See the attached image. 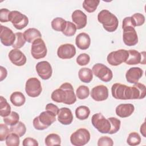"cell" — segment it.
<instances>
[{"label": "cell", "mask_w": 146, "mask_h": 146, "mask_svg": "<svg viewBox=\"0 0 146 146\" xmlns=\"http://www.w3.org/2000/svg\"><path fill=\"white\" fill-rule=\"evenodd\" d=\"M51 99L57 103H63L71 105L76 101V96L74 93L71 84L69 83H63L59 88L54 90L51 95Z\"/></svg>", "instance_id": "1"}, {"label": "cell", "mask_w": 146, "mask_h": 146, "mask_svg": "<svg viewBox=\"0 0 146 146\" xmlns=\"http://www.w3.org/2000/svg\"><path fill=\"white\" fill-rule=\"evenodd\" d=\"M98 20L108 32H113L118 27L119 21L117 17L107 10H102L98 13Z\"/></svg>", "instance_id": "2"}, {"label": "cell", "mask_w": 146, "mask_h": 146, "mask_svg": "<svg viewBox=\"0 0 146 146\" xmlns=\"http://www.w3.org/2000/svg\"><path fill=\"white\" fill-rule=\"evenodd\" d=\"M55 115L50 111L41 112L39 116L35 117L33 121V126L37 130H44L50 126L55 120Z\"/></svg>", "instance_id": "3"}, {"label": "cell", "mask_w": 146, "mask_h": 146, "mask_svg": "<svg viewBox=\"0 0 146 146\" xmlns=\"http://www.w3.org/2000/svg\"><path fill=\"white\" fill-rule=\"evenodd\" d=\"M111 93L112 96L116 99H133L132 87L121 83H116L113 84L111 87Z\"/></svg>", "instance_id": "4"}, {"label": "cell", "mask_w": 146, "mask_h": 146, "mask_svg": "<svg viewBox=\"0 0 146 146\" xmlns=\"http://www.w3.org/2000/svg\"><path fill=\"white\" fill-rule=\"evenodd\" d=\"M90 140V132L86 128H79L73 132L70 136L71 143L75 146H83Z\"/></svg>", "instance_id": "5"}, {"label": "cell", "mask_w": 146, "mask_h": 146, "mask_svg": "<svg viewBox=\"0 0 146 146\" xmlns=\"http://www.w3.org/2000/svg\"><path fill=\"white\" fill-rule=\"evenodd\" d=\"M91 123L93 126L102 133H108L111 124L108 119H106L101 113H96L92 116Z\"/></svg>", "instance_id": "6"}, {"label": "cell", "mask_w": 146, "mask_h": 146, "mask_svg": "<svg viewBox=\"0 0 146 146\" xmlns=\"http://www.w3.org/2000/svg\"><path fill=\"white\" fill-rule=\"evenodd\" d=\"M92 71L93 74L103 82H108L112 79V71L102 63H96L94 65Z\"/></svg>", "instance_id": "7"}, {"label": "cell", "mask_w": 146, "mask_h": 146, "mask_svg": "<svg viewBox=\"0 0 146 146\" xmlns=\"http://www.w3.org/2000/svg\"><path fill=\"white\" fill-rule=\"evenodd\" d=\"M9 20L14 27L18 30L26 27L29 23V19L26 15L16 10L11 11L9 16Z\"/></svg>", "instance_id": "8"}, {"label": "cell", "mask_w": 146, "mask_h": 146, "mask_svg": "<svg viewBox=\"0 0 146 146\" xmlns=\"http://www.w3.org/2000/svg\"><path fill=\"white\" fill-rule=\"evenodd\" d=\"M42 88L40 80L36 78H30L26 81L25 91L27 95L31 98L38 97L42 92Z\"/></svg>", "instance_id": "9"}, {"label": "cell", "mask_w": 146, "mask_h": 146, "mask_svg": "<svg viewBox=\"0 0 146 146\" xmlns=\"http://www.w3.org/2000/svg\"><path fill=\"white\" fill-rule=\"evenodd\" d=\"M128 57V51L124 49H120L110 52L107 56V60L110 65L116 66L125 62Z\"/></svg>", "instance_id": "10"}, {"label": "cell", "mask_w": 146, "mask_h": 146, "mask_svg": "<svg viewBox=\"0 0 146 146\" xmlns=\"http://www.w3.org/2000/svg\"><path fill=\"white\" fill-rule=\"evenodd\" d=\"M47 52V47L42 38H38L32 43L31 54L34 59H39L44 58Z\"/></svg>", "instance_id": "11"}, {"label": "cell", "mask_w": 146, "mask_h": 146, "mask_svg": "<svg viewBox=\"0 0 146 146\" xmlns=\"http://www.w3.org/2000/svg\"><path fill=\"white\" fill-rule=\"evenodd\" d=\"M123 40L125 44L128 46L136 45L138 42V36L135 28L127 27L123 29Z\"/></svg>", "instance_id": "12"}, {"label": "cell", "mask_w": 146, "mask_h": 146, "mask_svg": "<svg viewBox=\"0 0 146 146\" xmlns=\"http://www.w3.org/2000/svg\"><path fill=\"white\" fill-rule=\"evenodd\" d=\"M36 71L38 75L43 80L50 79L52 75V69L47 61H41L36 64Z\"/></svg>", "instance_id": "13"}, {"label": "cell", "mask_w": 146, "mask_h": 146, "mask_svg": "<svg viewBox=\"0 0 146 146\" xmlns=\"http://www.w3.org/2000/svg\"><path fill=\"white\" fill-rule=\"evenodd\" d=\"M75 47L70 43L61 44L57 50L58 56L62 59H71L75 56Z\"/></svg>", "instance_id": "14"}, {"label": "cell", "mask_w": 146, "mask_h": 146, "mask_svg": "<svg viewBox=\"0 0 146 146\" xmlns=\"http://www.w3.org/2000/svg\"><path fill=\"white\" fill-rule=\"evenodd\" d=\"M0 38L1 42L3 45L6 46H12L15 39V34L10 29L1 25Z\"/></svg>", "instance_id": "15"}, {"label": "cell", "mask_w": 146, "mask_h": 146, "mask_svg": "<svg viewBox=\"0 0 146 146\" xmlns=\"http://www.w3.org/2000/svg\"><path fill=\"white\" fill-rule=\"evenodd\" d=\"M91 96L96 102L105 100L108 96V90L106 86L102 84L96 86L92 89Z\"/></svg>", "instance_id": "16"}, {"label": "cell", "mask_w": 146, "mask_h": 146, "mask_svg": "<svg viewBox=\"0 0 146 146\" xmlns=\"http://www.w3.org/2000/svg\"><path fill=\"white\" fill-rule=\"evenodd\" d=\"M9 58L13 64L17 66H22L26 63V57L19 49L11 50L9 53Z\"/></svg>", "instance_id": "17"}, {"label": "cell", "mask_w": 146, "mask_h": 146, "mask_svg": "<svg viewBox=\"0 0 146 146\" xmlns=\"http://www.w3.org/2000/svg\"><path fill=\"white\" fill-rule=\"evenodd\" d=\"M71 18L77 29H82L87 25V15L80 10H75L71 15Z\"/></svg>", "instance_id": "18"}, {"label": "cell", "mask_w": 146, "mask_h": 146, "mask_svg": "<svg viewBox=\"0 0 146 146\" xmlns=\"http://www.w3.org/2000/svg\"><path fill=\"white\" fill-rule=\"evenodd\" d=\"M128 57L125 62L127 64L135 65L139 63L145 64V56L142 57V52L140 53L135 50H130L128 51Z\"/></svg>", "instance_id": "19"}, {"label": "cell", "mask_w": 146, "mask_h": 146, "mask_svg": "<svg viewBox=\"0 0 146 146\" xmlns=\"http://www.w3.org/2000/svg\"><path fill=\"white\" fill-rule=\"evenodd\" d=\"M143 75V70L140 67H134L130 68L125 74L127 81L129 83L135 84L138 83L139 80Z\"/></svg>", "instance_id": "20"}, {"label": "cell", "mask_w": 146, "mask_h": 146, "mask_svg": "<svg viewBox=\"0 0 146 146\" xmlns=\"http://www.w3.org/2000/svg\"><path fill=\"white\" fill-rule=\"evenodd\" d=\"M58 120L63 125H69L73 120V115L70 109L67 107H62L59 110L58 113Z\"/></svg>", "instance_id": "21"}, {"label": "cell", "mask_w": 146, "mask_h": 146, "mask_svg": "<svg viewBox=\"0 0 146 146\" xmlns=\"http://www.w3.org/2000/svg\"><path fill=\"white\" fill-rule=\"evenodd\" d=\"M135 107L132 104H120L116 107V114L120 117H127L134 112Z\"/></svg>", "instance_id": "22"}, {"label": "cell", "mask_w": 146, "mask_h": 146, "mask_svg": "<svg viewBox=\"0 0 146 146\" xmlns=\"http://www.w3.org/2000/svg\"><path fill=\"white\" fill-rule=\"evenodd\" d=\"M75 43L79 48L83 50H87L91 44V39L89 35L86 33L79 34L76 36Z\"/></svg>", "instance_id": "23"}, {"label": "cell", "mask_w": 146, "mask_h": 146, "mask_svg": "<svg viewBox=\"0 0 146 146\" xmlns=\"http://www.w3.org/2000/svg\"><path fill=\"white\" fill-rule=\"evenodd\" d=\"M133 99H142L145 97V86L142 83H137L132 87Z\"/></svg>", "instance_id": "24"}, {"label": "cell", "mask_w": 146, "mask_h": 146, "mask_svg": "<svg viewBox=\"0 0 146 146\" xmlns=\"http://www.w3.org/2000/svg\"><path fill=\"white\" fill-rule=\"evenodd\" d=\"M23 36L26 42L33 43L35 39L41 38L42 34L38 29L35 28H30L24 31Z\"/></svg>", "instance_id": "25"}, {"label": "cell", "mask_w": 146, "mask_h": 146, "mask_svg": "<svg viewBox=\"0 0 146 146\" xmlns=\"http://www.w3.org/2000/svg\"><path fill=\"white\" fill-rule=\"evenodd\" d=\"M78 76L82 82L88 83L92 80L93 72L89 68H82L78 72Z\"/></svg>", "instance_id": "26"}, {"label": "cell", "mask_w": 146, "mask_h": 146, "mask_svg": "<svg viewBox=\"0 0 146 146\" xmlns=\"http://www.w3.org/2000/svg\"><path fill=\"white\" fill-rule=\"evenodd\" d=\"M10 100L14 106L16 107H21L25 104L26 98L22 92L15 91L11 94L10 97Z\"/></svg>", "instance_id": "27"}, {"label": "cell", "mask_w": 146, "mask_h": 146, "mask_svg": "<svg viewBox=\"0 0 146 146\" xmlns=\"http://www.w3.org/2000/svg\"><path fill=\"white\" fill-rule=\"evenodd\" d=\"M90 114V108L85 106H81L75 110L76 117L81 120L87 119Z\"/></svg>", "instance_id": "28"}, {"label": "cell", "mask_w": 146, "mask_h": 146, "mask_svg": "<svg viewBox=\"0 0 146 146\" xmlns=\"http://www.w3.org/2000/svg\"><path fill=\"white\" fill-rule=\"evenodd\" d=\"M11 113V107L6 99L2 96H0V115L2 117H6Z\"/></svg>", "instance_id": "29"}, {"label": "cell", "mask_w": 146, "mask_h": 146, "mask_svg": "<svg viewBox=\"0 0 146 146\" xmlns=\"http://www.w3.org/2000/svg\"><path fill=\"white\" fill-rule=\"evenodd\" d=\"M51 27L57 31H63L66 25V21L60 17H56L51 21Z\"/></svg>", "instance_id": "30"}, {"label": "cell", "mask_w": 146, "mask_h": 146, "mask_svg": "<svg viewBox=\"0 0 146 146\" xmlns=\"http://www.w3.org/2000/svg\"><path fill=\"white\" fill-rule=\"evenodd\" d=\"M10 132L14 133L19 137H22L25 134L26 128L24 123L21 121H18L16 124L10 127Z\"/></svg>", "instance_id": "31"}, {"label": "cell", "mask_w": 146, "mask_h": 146, "mask_svg": "<svg viewBox=\"0 0 146 146\" xmlns=\"http://www.w3.org/2000/svg\"><path fill=\"white\" fill-rule=\"evenodd\" d=\"M45 144L47 146H52L55 145H60V137L56 133H50L45 138Z\"/></svg>", "instance_id": "32"}, {"label": "cell", "mask_w": 146, "mask_h": 146, "mask_svg": "<svg viewBox=\"0 0 146 146\" xmlns=\"http://www.w3.org/2000/svg\"><path fill=\"white\" fill-rule=\"evenodd\" d=\"M99 2V0H84L83 2V7L87 12L93 13L96 10Z\"/></svg>", "instance_id": "33"}, {"label": "cell", "mask_w": 146, "mask_h": 146, "mask_svg": "<svg viewBox=\"0 0 146 146\" xmlns=\"http://www.w3.org/2000/svg\"><path fill=\"white\" fill-rule=\"evenodd\" d=\"M19 119V116L18 113L14 111L11 112L9 115L7 116L3 117V121L7 125H9L10 126L14 125L16 124Z\"/></svg>", "instance_id": "34"}, {"label": "cell", "mask_w": 146, "mask_h": 146, "mask_svg": "<svg viewBox=\"0 0 146 146\" xmlns=\"http://www.w3.org/2000/svg\"><path fill=\"white\" fill-rule=\"evenodd\" d=\"M141 142V137L139 134L136 132H133L128 135L127 139V143L128 145L135 146L140 144Z\"/></svg>", "instance_id": "35"}, {"label": "cell", "mask_w": 146, "mask_h": 146, "mask_svg": "<svg viewBox=\"0 0 146 146\" xmlns=\"http://www.w3.org/2000/svg\"><path fill=\"white\" fill-rule=\"evenodd\" d=\"M76 27L75 25L70 21H66V25L62 33L67 36H71L75 35L76 31Z\"/></svg>", "instance_id": "36"}, {"label": "cell", "mask_w": 146, "mask_h": 146, "mask_svg": "<svg viewBox=\"0 0 146 146\" xmlns=\"http://www.w3.org/2000/svg\"><path fill=\"white\" fill-rule=\"evenodd\" d=\"M108 119L110 121V123L111 124V128L108 133L113 134L116 133L119 130L120 127V125H121L120 120L113 117H109L108 118Z\"/></svg>", "instance_id": "37"}, {"label": "cell", "mask_w": 146, "mask_h": 146, "mask_svg": "<svg viewBox=\"0 0 146 146\" xmlns=\"http://www.w3.org/2000/svg\"><path fill=\"white\" fill-rule=\"evenodd\" d=\"M19 136L14 133H10L6 139V144L7 146H18L20 143Z\"/></svg>", "instance_id": "38"}, {"label": "cell", "mask_w": 146, "mask_h": 146, "mask_svg": "<svg viewBox=\"0 0 146 146\" xmlns=\"http://www.w3.org/2000/svg\"><path fill=\"white\" fill-rule=\"evenodd\" d=\"M90 90L87 86H80L76 91V96L79 99H85L89 96Z\"/></svg>", "instance_id": "39"}, {"label": "cell", "mask_w": 146, "mask_h": 146, "mask_svg": "<svg viewBox=\"0 0 146 146\" xmlns=\"http://www.w3.org/2000/svg\"><path fill=\"white\" fill-rule=\"evenodd\" d=\"M15 39L14 41V43L12 45V47L15 48H22L26 43V40L24 38L23 34L22 33L18 32L16 33L15 34Z\"/></svg>", "instance_id": "40"}, {"label": "cell", "mask_w": 146, "mask_h": 146, "mask_svg": "<svg viewBox=\"0 0 146 146\" xmlns=\"http://www.w3.org/2000/svg\"><path fill=\"white\" fill-rule=\"evenodd\" d=\"M76 63L79 66H85L89 63L90 61V56L86 53L80 54L76 58Z\"/></svg>", "instance_id": "41"}, {"label": "cell", "mask_w": 146, "mask_h": 146, "mask_svg": "<svg viewBox=\"0 0 146 146\" xmlns=\"http://www.w3.org/2000/svg\"><path fill=\"white\" fill-rule=\"evenodd\" d=\"M136 26L143 25L145 22V17L140 13H135L131 16Z\"/></svg>", "instance_id": "42"}, {"label": "cell", "mask_w": 146, "mask_h": 146, "mask_svg": "<svg viewBox=\"0 0 146 146\" xmlns=\"http://www.w3.org/2000/svg\"><path fill=\"white\" fill-rule=\"evenodd\" d=\"M10 129H9L7 124H0V141H3L6 140L7 136L10 133Z\"/></svg>", "instance_id": "43"}, {"label": "cell", "mask_w": 146, "mask_h": 146, "mask_svg": "<svg viewBox=\"0 0 146 146\" xmlns=\"http://www.w3.org/2000/svg\"><path fill=\"white\" fill-rule=\"evenodd\" d=\"M113 141L111 138L108 136H102L98 141V146H112Z\"/></svg>", "instance_id": "44"}, {"label": "cell", "mask_w": 146, "mask_h": 146, "mask_svg": "<svg viewBox=\"0 0 146 146\" xmlns=\"http://www.w3.org/2000/svg\"><path fill=\"white\" fill-rule=\"evenodd\" d=\"M7 9H1L0 10V21L1 22H9V16L10 13Z\"/></svg>", "instance_id": "45"}, {"label": "cell", "mask_w": 146, "mask_h": 146, "mask_svg": "<svg viewBox=\"0 0 146 146\" xmlns=\"http://www.w3.org/2000/svg\"><path fill=\"white\" fill-rule=\"evenodd\" d=\"M132 27L135 28L136 27L134 22L132 18L131 17H127L124 18L123 21V24H122V28L124 29L125 27Z\"/></svg>", "instance_id": "46"}, {"label": "cell", "mask_w": 146, "mask_h": 146, "mask_svg": "<svg viewBox=\"0 0 146 146\" xmlns=\"http://www.w3.org/2000/svg\"><path fill=\"white\" fill-rule=\"evenodd\" d=\"M22 144L23 146H38L39 145L38 141L31 137L25 138L23 140Z\"/></svg>", "instance_id": "47"}, {"label": "cell", "mask_w": 146, "mask_h": 146, "mask_svg": "<svg viewBox=\"0 0 146 146\" xmlns=\"http://www.w3.org/2000/svg\"><path fill=\"white\" fill-rule=\"evenodd\" d=\"M59 110V109L58 108V106H56V105H55L52 103H48L46 106V110L51 111L55 115H58Z\"/></svg>", "instance_id": "48"}, {"label": "cell", "mask_w": 146, "mask_h": 146, "mask_svg": "<svg viewBox=\"0 0 146 146\" xmlns=\"http://www.w3.org/2000/svg\"><path fill=\"white\" fill-rule=\"evenodd\" d=\"M0 70H1V77H0V81H2L3 79H5L7 75V71L6 69L3 67V66L0 67Z\"/></svg>", "instance_id": "49"}, {"label": "cell", "mask_w": 146, "mask_h": 146, "mask_svg": "<svg viewBox=\"0 0 146 146\" xmlns=\"http://www.w3.org/2000/svg\"><path fill=\"white\" fill-rule=\"evenodd\" d=\"M140 131V133L142 134V135L144 137H145V122H144L143 124L141 125Z\"/></svg>", "instance_id": "50"}]
</instances>
